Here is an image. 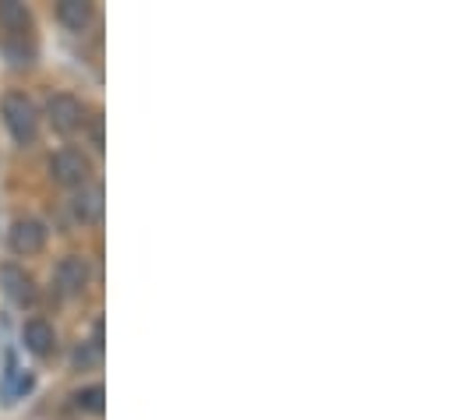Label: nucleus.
Masks as SVG:
<instances>
[{"instance_id":"nucleus-1","label":"nucleus","mask_w":456,"mask_h":420,"mask_svg":"<svg viewBox=\"0 0 456 420\" xmlns=\"http://www.w3.org/2000/svg\"><path fill=\"white\" fill-rule=\"evenodd\" d=\"M0 117L18 145H32L39 138V109L25 93H7L0 100Z\"/></svg>"},{"instance_id":"nucleus-12","label":"nucleus","mask_w":456,"mask_h":420,"mask_svg":"<svg viewBox=\"0 0 456 420\" xmlns=\"http://www.w3.org/2000/svg\"><path fill=\"white\" fill-rule=\"evenodd\" d=\"M75 407L86 410V414H100L103 410V389L100 385H89V389L75 392Z\"/></svg>"},{"instance_id":"nucleus-11","label":"nucleus","mask_w":456,"mask_h":420,"mask_svg":"<svg viewBox=\"0 0 456 420\" xmlns=\"http://www.w3.org/2000/svg\"><path fill=\"white\" fill-rule=\"evenodd\" d=\"M4 57L11 61V68H28L36 61V50L25 46V36H7L4 39Z\"/></svg>"},{"instance_id":"nucleus-7","label":"nucleus","mask_w":456,"mask_h":420,"mask_svg":"<svg viewBox=\"0 0 456 420\" xmlns=\"http://www.w3.org/2000/svg\"><path fill=\"white\" fill-rule=\"evenodd\" d=\"M21 343L32 357H50L57 350V328L46 318H28L21 328Z\"/></svg>"},{"instance_id":"nucleus-4","label":"nucleus","mask_w":456,"mask_h":420,"mask_svg":"<svg viewBox=\"0 0 456 420\" xmlns=\"http://www.w3.org/2000/svg\"><path fill=\"white\" fill-rule=\"evenodd\" d=\"M7 244H11V251L18 258H32V254H39L46 247V226L39 219H32V215H21L7 230Z\"/></svg>"},{"instance_id":"nucleus-9","label":"nucleus","mask_w":456,"mask_h":420,"mask_svg":"<svg viewBox=\"0 0 456 420\" xmlns=\"http://www.w3.org/2000/svg\"><path fill=\"white\" fill-rule=\"evenodd\" d=\"M71 212H75V219L78 222H86V226H93V222H100L103 219V191L100 188H78V195H75V202H71Z\"/></svg>"},{"instance_id":"nucleus-2","label":"nucleus","mask_w":456,"mask_h":420,"mask_svg":"<svg viewBox=\"0 0 456 420\" xmlns=\"http://www.w3.org/2000/svg\"><path fill=\"white\" fill-rule=\"evenodd\" d=\"M89 174H93V159L82 152V149H71V145H64V149H57L53 156H50V177L61 184V188H86L89 184Z\"/></svg>"},{"instance_id":"nucleus-3","label":"nucleus","mask_w":456,"mask_h":420,"mask_svg":"<svg viewBox=\"0 0 456 420\" xmlns=\"http://www.w3.org/2000/svg\"><path fill=\"white\" fill-rule=\"evenodd\" d=\"M46 120H50V127L57 134H75V131L86 127V106H82V100H75L71 93H57L46 103Z\"/></svg>"},{"instance_id":"nucleus-6","label":"nucleus","mask_w":456,"mask_h":420,"mask_svg":"<svg viewBox=\"0 0 456 420\" xmlns=\"http://www.w3.org/2000/svg\"><path fill=\"white\" fill-rule=\"evenodd\" d=\"M89 262L82 258V254H64L61 262H57V269H53V279H57V290L64 294V297H78V294H86V287H89Z\"/></svg>"},{"instance_id":"nucleus-13","label":"nucleus","mask_w":456,"mask_h":420,"mask_svg":"<svg viewBox=\"0 0 456 420\" xmlns=\"http://www.w3.org/2000/svg\"><path fill=\"white\" fill-rule=\"evenodd\" d=\"M96 360H100V350H96V346H93V350H86V346H78V350H75V368H78V371L93 368Z\"/></svg>"},{"instance_id":"nucleus-5","label":"nucleus","mask_w":456,"mask_h":420,"mask_svg":"<svg viewBox=\"0 0 456 420\" xmlns=\"http://www.w3.org/2000/svg\"><path fill=\"white\" fill-rule=\"evenodd\" d=\"M0 287H4V294H7V301L14 304V308H32L36 304V297H39V290H36V279L21 269V265H0Z\"/></svg>"},{"instance_id":"nucleus-10","label":"nucleus","mask_w":456,"mask_h":420,"mask_svg":"<svg viewBox=\"0 0 456 420\" xmlns=\"http://www.w3.org/2000/svg\"><path fill=\"white\" fill-rule=\"evenodd\" d=\"M0 28L7 36H28V28H32L28 7L18 4V0H0Z\"/></svg>"},{"instance_id":"nucleus-14","label":"nucleus","mask_w":456,"mask_h":420,"mask_svg":"<svg viewBox=\"0 0 456 420\" xmlns=\"http://www.w3.org/2000/svg\"><path fill=\"white\" fill-rule=\"evenodd\" d=\"M89 138H93V149H96V152H103V120H100V117L93 120V127H89Z\"/></svg>"},{"instance_id":"nucleus-8","label":"nucleus","mask_w":456,"mask_h":420,"mask_svg":"<svg viewBox=\"0 0 456 420\" xmlns=\"http://www.w3.org/2000/svg\"><path fill=\"white\" fill-rule=\"evenodd\" d=\"M93 18H96V11L89 0H61L57 4V21L71 32H86L93 25Z\"/></svg>"}]
</instances>
